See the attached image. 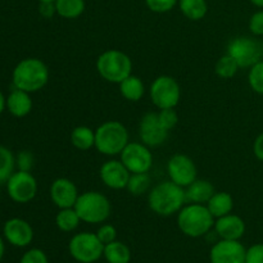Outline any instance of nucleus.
<instances>
[{"label": "nucleus", "instance_id": "f257e3e1", "mask_svg": "<svg viewBox=\"0 0 263 263\" xmlns=\"http://www.w3.org/2000/svg\"><path fill=\"white\" fill-rule=\"evenodd\" d=\"M185 203V187L175 184L171 180L157 184L148 195L149 208L154 213L163 217H170L175 213H179Z\"/></svg>", "mask_w": 263, "mask_h": 263}, {"label": "nucleus", "instance_id": "f03ea898", "mask_svg": "<svg viewBox=\"0 0 263 263\" xmlns=\"http://www.w3.org/2000/svg\"><path fill=\"white\" fill-rule=\"evenodd\" d=\"M12 81L15 89L36 92L49 81V68L41 59L25 58L14 67Z\"/></svg>", "mask_w": 263, "mask_h": 263}, {"label": "nucleus", "instance_id": "7ed1b4c3", "mask_svg": "<svg viewBox=\"0 0 263 263\" xmlns=\"http://www.w3.org/2000/svg\"><path fill=\"white\" fill-rule=\"evenodd\" d=\"M177 226L184 235L200 238L215 228V217L205 204L190 203L177 213Z\"/></svg>", "mask_w": 263, "mask_h": 263}, {"label": "nucleus", "instance_id": "20e7f679", "mask_svg": "<svg viewBox=\"0 0 263 263\" xmlns=\"http://www.w3.org/2000/svg\"><path fill=\"white\" fill-rule=\"evenodd\" d=\"M97 71L105 81L120 85L133 74V61L123 51L109 49L98 57Z\"/></svg>", "mask_w": 263, "mask_h": 263}, {"label": "nucleus", "instance_id": "39448f33", "mask_svg": "<svg viewBox=\"0 0 263 263\" xmlns=\"http://www.w3.org/2000/svg\"><path fill=\"white\" fill-rule=\"evenodd\" d=\"M73 208L81 218V222L90 225L105 222L112 213L109 199L99 192H85L80 194Z\"/></svg>", "mask_w": 263, "mask_h": 263}, {"label": "nucleus", "instance_id": "423d86ee", "mask_svg": "<svg viewBox=\"0 0 263 263\" xmlns=\"http://www.w3.org/2000/svg\"><path fill=\"white\" fill-rule=\"evenodd\" d=\"M128 141V131L118 121H107L95 130V148L104 156L122 153Z\"/></svg>", "mask_w": 263, "mask_h": 263}, {"label": "nucleus", "instance_id": "0eeeda50", "mask_svg": "<svg viewBox=\"0 0 263 263\" xmlns=\"http://www.w3.org/2000/svg\"><path fill=\"white\" fill-rule=\"evenodd\" d=\"M69 254L80 263H95L104 253V244L99 240L97 234L80 233L72 236L68 244Z\"/></svg>", "mask_w": 263, "mask_h": 263}, {"label": "nucleus", "instance_id": "6e6552de", "mask_svg": "<svg viewBox=\"0 0 263 263\" xmlns=\"http://www.w3.org/2000/svg\"><path fill=\"white\" fill-rule=\"evenodd\" d=\"M152 103L158 109L175 108L181 98V89L176 80L172 76L162 74L158 76L151 85L149 89Z\"/></svg>", "mask_w": 263, "mask_h": 263}, {"label": "nucleus", "instance_id": "1a4fd4ad", "mask_svg": "<svg viewBox=\"0 0 263 263\" xmlns=\"http://www.w3.org/2000/svg\"><path fill=\"white\" fill-rule=\"evenodd\" d=\"M228 54L235 59L239 68H251L262 61V43L248 36H239L230 41Z\"/></svg>", "mask_w": 263, "mask_h": 263}, {"label": "nucleus", "instance_id": "9d476101", "mask_svg": "<svg viewBox=\"0 0 263 263\" xmlns=\"http://www.w3.org/2000/svg\"><path fill=\"white\" fill-rule=\"evenodd\" d=\"M7 193L13 202L25 204L37 194V181L31 172L18 170L7 181Z\"/></svg>", "mask_w": 263, "mask_h": 263}, {"label": "nucleus", "instance_id": "9b49d317", "mask_svg": "<svg viewBox=\"0 0 263 263\" xmlns=\"http://www.w3.org/2000/svg\"><path fill=\"white\" fill-rule=\"evenodd\" d=\"M121 162L131 174H144L153 166V154L143 143H128L121 153Z\"/></svg>", "mask_w": 263, "mask_h": 263}, {"label": "nucleus", "instance_id": "f8f14e48", "mask_svg": "<svg viewBox=\"0 0 263 263\" xmlns=\"http://www.w3.org/2000/svg\"><path fill=\"white\" fill-rule=\"evenodd\" d=\"M167 172L171 181L182 187H187L197 180V166L190 157L175 154L167 163Z\"/></svg>", "mask_w": 263, "mask_h": 263}, {"label": "nucleus", "instance_id": "ddd939ff", "mask_svg": "<svg viewBox=\"0 0 263 263\" xmlns=\"http://www.w3.org/2000/svg\"><path fill=\"white\" fill-rule=\"evenodd\" d=\"M170 131L161 125L158 115L154 112L146 113L139 123V138L141 143L149 148H157L167 140Z\"/></svg>", "mask_w": 263, "mask_h": 263}, {"label": "nucleus", "instance_id": "4468645a", "mask_svg": "<svg viewBox=\"0 0 263 263\" xmlns=\"http://www.w3.org/2000/svg\"><path fill=\"white\" fill-rule=\"evenodd\" d=\"M247 249L239 240H223L211 248V263H246Z\"/></svg>", "mask_w": 263, "mask_h": 263}, {"label": "nucleus", "instance_id": "2eb2a0df", "mask_svg": "<svg viewBox=\"0 0 263 263\" xmlns=\"http://www.w3.org/2000/svg\"><path fill=\"white\" fill-rule=\"evenodd\" d=\"M5 240L18 248H25L30 246L33 240L32 226L23 218H10L4 223L3 228Z\"/></svg>", "mask_w": 263, "mask_h": 263}, {"label": "nucleus", "instance_id": "dca6fc26", "mask_svg": "<svg viewBox=\"0 0 263 263\" xmlns=\"http://www.w3.org/2000/svg\"><path fill=\"white\" fill-rule=\"evenodd\" d=\"M50 199L59 210L73 208L79 199V190L72 180L66 177L55 179L50 185Z\"/></svg>", "mask_w": 263, "mask_h": 263}, {"label": "nucleus", "instance_id": "f3484780", "mask_svg": "<svg viewBox=\"0 0 263 263\" xmlns=\"http://www.w3.org/2000/svg\"><path fill=\"white\" fill-rule=\"evenodd\" d=\"M99 175L105 186L113 190H121L126 189L127 186L131 172L126 168V166L121 161L110 159L102 164Z\"/></svg>", "mask_w": 263, "mask_h": 263}, {"label": "nucleus", "instance_id": "a211bd4d", "mask_svg": "<svg viewBox=\"0 0 263 263\" xmlns=\"http://www.w3.org/2000/svg\"><path fill=\"white\" fill-rule=\"evenodd\" d=\"M246 222L239 216L229 213L215 221V231L223 240H240L246 234Z\"/></svg>", "mask_w": 263, "mask_h": 263}, {"label": "nucleus", "instance_id": "6ab92c4d", "mask_svg": "<svg viewBox=\"0 0 263 263\" xmlns=\"http://www.w3.org/2000/svg\"><path fill=\"white\" fill-rule=\"evenodd\" d=\"M7 109L17 118L26 117L32 110V99L30 92L14 89L7 97Z\"/></svg>", "mask_w": 263, "mask_h": 263}, {"label": "nucleus", "instance_id": "aec40b11", "mask_svg": "<svg viewBox=\"0 0 263 263\" xmlns=\"http://www.w3.org/2000/svg\"><path fill=\"white\" fill-rule=\"evenodd\" d=\"M215 193V187L210 181L197 179L185 189V197H186V202L189 203L207 204Z\"/></svg>", "mask_w": 263, "mask_h": 263}, {"label": "nucleus", "instance_id": "412c9836", "mask_svg": "<svg viewBox=\"0 0 263 263\" xmlns=\"http://www.w3.org/2000/svg\"><path fill=\"white\" fill-rule=\"evenodd\" d=\"M205 205L210 210V212L212 213L213 217L220 218L222 216H226L233 212L234 199L229 193H215Z\"/></svg>", "mask_w": 263, "mask_h": 263}, {"label": "nucleus", "instance_id": "4be33fe9", "mask_svg": "<svg viewBox=\"0 0 263 263\" xmlns=\"http://www.w3.org/2000/svg\"><path fill=\"white\" fill-rule=\"evenodd\" d=\"M121 95L130 102H139L145 94V86L140 77L130 74L120 84Z\"/></svg>", "mask_w": 263, "mask_h": 263}, {"label": "nucleus", "instance_id": "5701e85b", "mask_svg": "<svg viewBox=\"0 0 263 263\" xmlns=\"http://www.w3.org/2000/svg\"><path fill=\"white\" fill-rule=\"evenodd\" d=\"M103 257L107 263H130L131 251L125 243L115 240L104 246Z\"/></svg>", "mask_w": 263, "mask_h": 263}, {"label": "nucleus", "instance_id": "b1692460", "mask_svg": "<svg viewBox=\"0 0 263 263\" xmlns=\"http://www.w3.org/2000/svg\"><path fill=\"white\" fill-rule=\"evenodd\" d=\"M71 144L79 151H89L95 146V131L87 126H77L71 133Z\"/></svg>", "mask_w": 263, "mask_h": 263}, {"label": "nucleus", "instance_id": "393cba45", "mask_svg": "<svg viewBox=\"0 0 263 263\" xmlns=\"http://www.w3.org/2000/svg\"><path fill=\"white\" fill-rule=\"evenodd\" d=\"M179 8L182 14L190 21H200L208 12L205 0H179Z\"/></svg>", "mask_w": 263, "mask_h": 263}, {"label": "nucleus", "instance_id": "a878e982", "mask_svg": "<svg viewBox=\"0 0 263 263\" xmlns=\"http://www.w3.org/2000/svg\"><path fill=\"white\" fill-rule=\"evenodd\" d=\"M57 14L66 20L79 18L85 10V0H55Z\"/></svg>", "mask_w": 263, "mask_h": 263}, {"label": "nucleus", "instance_id": "bb28decb", "mask_svg": "<svg viewBox=\"0 0 263 263\" xmlns=\"http://www.w3.org/2000/svg\"><path fill=\"white\" fill-rule=\"evenodd\" d=\"M81 218L77 215L74 208H63L59 210L55 216V225L63 233H71L79 228Z\"/></svg>", "mask_w": 263, "mask_h": 263}, {"label": "nucleus", "instance_id": "cd10ccee", "mask_svg": "<svg viewBox=\"0 0 263 263\" xmlns=\"http://www.w3.org/2000/svg\"><path fill=\"white\" fill-rule=\"evenodd\" d=\"M151 185L152 179L148 175V172H144V174H131L126 189H127L130 194L139 197V195L145 194L151 189Z\"/></svg>", "mask_w": 263, "mask_h": 263}, {"label": "nucleus", "instance_id": "c85d7f7f", "mask_svg": "<svg viewBox=\"0 0 263 263\" xmlns=\"http://www.w3.org/2000/svg\"><path fill=\"white\" fill-rule=\"evenodd\" d=\"M15 158L12 152L0 145V184H7L9 177L14 172Z\"/></svg>", "mask_w": 263, "mask_h": 263}, {"label": "nucleus", "instance_id": "c756f323", "mask_svg": "<svg viewBox=\"0 0 263 263\" xmlns=\"http://www.w3.org/2000/svg\"><path fill=\"white\" fill-rule=\"evenodd\" d=\"M238 63H236L235 59L231 55H229L228 53H226L225 55L221 57L215 66L216 74H217L218 77H221V79L225 80L233 79V77L238 73Z\"/></svg>", "mask_w": 263, "mask_h": 263}, {"label": "nucleus", "instance_id": "7c9ffc66", "mask_svg": "<svg viewBox=\"0 0 263 263\" xmlns=\"http://www.w3.org/2000/svg\"><path fill=\"white\" fill-rule=\"evenodd\" d=\"M249 86L257 94L263 95V59L251 67L248 74Z\"/></svg>", "mask_w": 263, "mask_h": 263}, {"label": "nucleus", "instance_id": "2f4dec72", "mask_svg": "<svg viewBox=\"0 0 263 263\" xmlns=\"http://www.w3.org/2000/svg\"><path fill=\"white\" fill-rule=\"evenodd\" d=\"M158 120L161 125L166 128L167 131H171L172 128L176 127L177 122H179V116H177L175 108H167V109H159Z\"/></svg>", "mask_w": 263, "mask_h": 263}, {"label": "nucleus", "instance_id": "473e14b6", "mask_svg": "<svg viewBox=\"0 0 263 263\" xmlns=\"http://www.w3.org/2000/svg\"><path fill=\"white\" fill-rule=\"evenodd\" d=\"M145 4L152 12L154 13H167L179 4V0H145Z\"/></svg>", "mask_w": 263, "mask_h": 263}, {"label": "nucleus", "instance_id": "72a5a7b5", "mask_svg": "<svg viewBox=\"0 0 263 263\" xmlns=\"http://www.w3.org/2000/svg\"><path fill=\"white\" fill-rule=\"evenodd\" d=\"M97 236L99 238V240L102 241L103 244H109L112 241H115L117 239V230L113 225L110 223H105V225H102L99 229H98Z\"/></svg>", "mask_w": 263, "mask_h": 263}, {"label": "nucleus", "instance_id": "f704fd0d", "mask_svg": "<svg viewBox=\"0 0 263 263\" xmlns=\"http://www.w3.org/2000/svg\"><path fill=\"white\" fill-rule=\"evenodd\" d=\"M20 263H49V259L41 249L32 248L23 254Z\"/></svg>", "mask_w": 263, "mask_h": 263}, {"label": "nucleus", "instance_id": "c9c22d12", "mask_svg": "<svg viewBox=\"0 0 263 263\" xmlns=\"http://www.w3.org/2000/svg\"><path fill=\"white\" fill-rule=\"evenodd\" d=\"M15 166L18 167L20 171H28L30 172L33 167V156L31 152L22 151L15 158Z\"/></svg>", "mask_w": 263, "mask_h": 263}, {"label": "nucleus", "instance_id": "e433bc0d", "mask_svg": "<svg viewBox=\"0 0 263 263\" xmlns=\"http://www.w3.org/2000/svg\"><path fill=\"white\" fill-rule=\"evenodd\" d=\"M246 263H263V244L249 247L246 253Z\"/></svg>", "mask_w": 263, "mask_h": 263}, {"label": "nucleus", "instance_id": "4c0bfd02", "mask_svg": "<svg viewBox=\"0 0 263 263\" xmlns=\"http://www.w3.org/2000/svg\"><path fill=\"white\" fill-rule=\"evenodd\" d=\"M249 30L254 36H263V10L252 14L249 20Z\"/></svg>", "mask_w": 263, "mask_h": 263}, {"label": "nucleus", "instance_id": "58836bf2", "mask_svg": "<svg viewBox=\"0 0 263 263\" xmlns=\"http://www.w3.org/2000/svg\"><path fill=\"white\" fill-rule=\"evenodd\" d=\"M39 13H40L41 17L46 18H53L54 14H57V8H55V2H40L39 4Z\"/></svg>", "mask_w": 263, "mask_h": 263}, {"label": "nucleus", "instance_id": "ea45409f", "mask_svg": "<svg viewBox=\"0 0 263 263\" xmlns=\"http://www.w3.org/2000/svg\"><path fill=\"white\" fill-rule=\"evenodd\" d=\"M253 152L254 156L257 157V159L263 162V133L259 134L258 136L256 138L253 144Z\"/></svg>", "mask_w": 263, "mask_h": 263}, {"label": "nucleus", "instance_id": "a19ab883", "mask_svg": "<svg viewBox=\"0 0 263 263\" xmlns=\"http://www.w3.org/2000/svg\"><path fill=\"white\" fill-rule=\"evenodd\" d=\"M4 109H7V98L0 91V115L4 112Z\"/></svg>", "mask_w": 263, "mask_h": 263}, {"label": "nucleus", "instance_id": "79ce46f5", "mask_svg": "<svg viewBox=\"0 0 263 263\" xmlns=\"http://www.w3.org/2000/svg\"><path fill=\"white\" fill-rule=\"evenodd\" d=\"M4 252H5L4 240H3V238H2V236H0V261H2L3 257H4Z\"/></svg>", "mask_w": 263, "mask_h": 263}, {"label": "nucleus", "instance_id": "37998d69", "mask_svg": "<svg viewBox=\"0 0 263 263\" xmlns=\"http://www.w3.org/2000/svg\"><path fill=\"white\" fill-rule=\"evenodd\" d=\"M251 3L253 5H256V7L263 8V0H251Z\"/></svg>", "mask_w": 263, "mask_h": 263}, {"label": "nucleus", "instance_id": "c03bdc74", "mask_svg": "<svg viewBox=\"0 0 263 263\" xmlns=\"http://www.w3.org/2000/svg\"><path fill=\"white\" fill-rule=\"evenodd\" d=\"M39 2H55V0H39Z\"/></svg>", "mask_w": 263, "mask_h": 263}, {"label": "nucleus", "instance_id": "a18cd8bd", "mask_svg": "<svg viewBox=\"0 0 263 263\" xmlns=\"http://www.w3.org/2000/svg\"><path fill=\"white\" fill-rule=\"evenodd\" d=\"M262 50H263V41H262Z\"/></svg>", "mask_w": 263, "mask_h": 263}]
</instances>
